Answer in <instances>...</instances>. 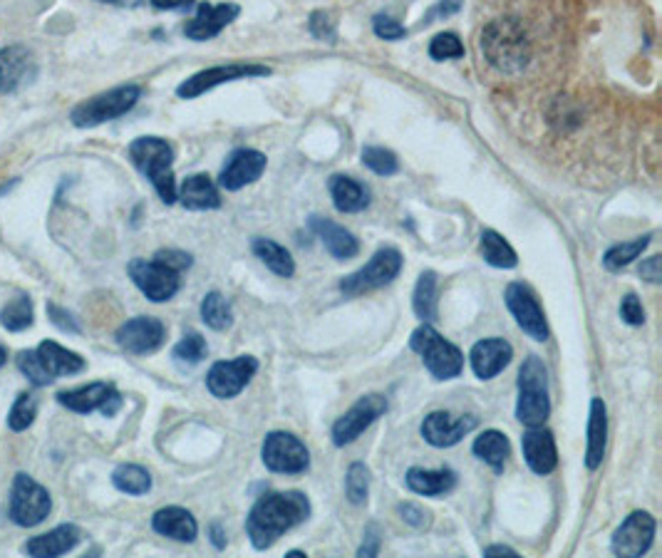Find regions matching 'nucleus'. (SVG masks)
Masks as SVG:
<instances>
[{"mask_svg": "<svg viewBox=\"0 0 662 558\" xmlns=\"http://www.w3.org/2000/svg\"><path fill=\"white\" fill-rule=\"evenodd\" d=\"M176 199H179L186 209L191 211H209L221 207V197L217 184L211 182L209 174H191L186 176L184 184L176 189Z\"/></svg>", "mask_w": 662, "mask_h": 558, "instance_id": "cd10ccee", "label": "nucleus"}, {"mask_svg": "<svg viewBox=\"0 0 662 558\" xmlns=\"http://www.w3.org/2000/svg\"><path fill=\"white\" fill-rule=\"evenodd\" d=\"M484 556H487V558H519V554L514 551V548L503 546V544L487 546V548H484Z\"/></svg>", "mask_w": 662, "mask_h": 558, "instance_id": "4d7b16f0", "label": "nucleus"}, {"mask_svg": "<svg viewBox=\"0 0 662 558\" xmlns=\"http://www.w3.org/2000/svg\"><path fill=\"white\" fill-rule=\"evenodd\" d=\"M387 412V399L382 395H365L333 425V442L338 446L352 444L358 437Z\"/></svg>", "mask_w": 662, "mask_h": 558, "instance_id": "ddd939ff", "label": "nucleus"}, {"mask_svg": "<svg viewBox=\"0 0 662 558\" xmlns=\"http://www.w3.org/2000/svg\"><path fill=\"white\" fill-rule=\"evenodd\" d=\"M650 234H646V236H638V239H632V241H626V244H615L613 248H608L605 251V256H603V266H605V271H623V268L626 266H630L632 260L636 258H640V254L642 251H646L648 246H650Z\"/></svg>", "mask_w": 662, "mask_h": 558, "instance_id": "e433bc0d", "label": "nucleus"}, {"mask_svg": "<svg viewBox=\"0 0 662 558\" xmlns=\"http://www.w3.org/2000/svg\"><path fill=\"white\" fill-rule=\"evenodd\" d=\"M605 442H608V412L603 399L595 397L589 415V444H585V467L595 472L605 457Z\"/></svg>", "mask_w": 662, "mask_h": 558, "instance_id": "c85d7f7f", "label": "nucleus"}, {"mask_svg": "<svg viewBox=\"0 0 662 558\" xmlns=\"http://www.w3.org/2000/svg\"><path fill=\"white\" fill-rule=\"evenodd\" d=\"M413 309L422 323H432L437 318V274L425 271L419 276L413 295Z\"/></svg>", "mask_w": 662, "mask_h": 558, "instance_id": "f704fd0d", "label": "nucleus"}, {"mask_svg": "<svg viewBox=\"0 0 662 558\" xmlns=\"http://www.w3.org/2000/svg\"><path fill=\"white\" fill-rule=\"evenodd\" d=\"M37 74V65L33 53L23 45H11L0 50V92L13 95V92L31 85Z\"/></svg>", "mask_w": 662, "mask_h": 558, "instance_id": "aec40b11", "label": "nucleus"}, {"mask_svg": "<svg viewBox=\"0 0 662 558\" xmlns=\"http://www.w3.org/2000/svg\"><path fill=\"white\" fill-rule=\"evenodd\" d=\"M652 538H655V519H652L648 511H632L618 526V532L613 534V554L638 558L648 554Z\"/></svg>", "mask_w": 662, "mask_h": 558, "instance_id": "dca6fc26", "label": "nucleus"}, {"mask_svg": "<svg viewBox=\"0 0 662 558\" xmlns=\"http://www.w3.org/2000/svg\"><path fill=\"white\" fill-rule=\"evenodd\" d=\"M139 97H142V90H139L137 85H123V88L107 90V92H102V95L80 102V105L70 112V119H72V125L80 129L105 125V123H112V119L127 115V112L137 105Z\"/></svg>", "mask_w": 662, "mask_h": 558, "instance_id": "423d86ee", "label": "nucleus"}, {"mask_svg": "<svg viewBox=\"0 0 662 558\" xmlns=\"http://www.w3.org/2000/svg\"><path fill=\"white\" fill-rule=\"evenodd\" d=\"M35 350H37V358H40V365L45 370V375H48V380H50V385L58 377L78 375V372L85 370V360H82L78 352L62 348L53 340L40 342V348H35Z\"/></svg>", "mask_w": 662, "mask_h": 558, "instance_id": "a878e982", "label": "nucleus"}, {"mask_svg": "<svg viewBox=\"0 0 662 558\" xmlns=\"http://www.w3.org/2000/svg\"><path fill=\"white\" fill-rule=\"evenodd\" d=\"M430 58L442 62L452 58H464V45L454 33H440L430 43Z\"/></svg>", "mask_w": 662, "mask_h": 558, "instance_id": "c03bdc74", "label": "nucleus"}, {"mask_svg": "<svg viewBox=\"0 0 662 558\" xmlns=\"http://www.w3.org/2000/svg\"><path fill=\"white\" fill-rule=\"evenodd\" d=\"M503 301H507V309L511 311V315H514L519 328L524 330L529 338H534L536 342L548 340L546 315L541 311L536 295L529 286L509 283L507 293H503Z\"/></svg>", "mask_w": 662, "mask_h": 558, "instance_id": "4468645a", "label": "nucleus"}, {"mask_svg": "<svg viewBox=\"0 0 662 558\" xmlns=\"http://www.w3.org/2000/svg\"><path fill=\"white\" fill-rule=\"evenodd\" d=\"M375 35L382 37V40H403V37L407 35V27L399 25L395 18L378 15L375 18Z\"/></svg>", "mask_w": 662, "mask_h": 558, "instance_id": "8fccbe9b", "label": "nucleus"}, {"mask_svg": "<svg viewBox=\"0 0 662 558\" xmlns=\"http://www.w3.org/2000/svg\"><path fill=\"white\" fill-rule=\"evenodd\" d=\"M481 50L499 72H521L529 65V43L514 18H499L481 33Z\"/></svg>", "mask_w": 662, "mask_h": 558, "instance_id": "f03ea898", "label": "nucleus"}, {"mask_svg": "<svg viewBox=\"0 0 662 558\" xmlns=\"http://www.w3.org/2000/svg\"><path fill=\"white\" fill-rule=\"evenodd\" d=\"M5 360H8V352H5V348H3V346H0V368L5 365Z\"/></svg>", "mask_w": 662, "mask_h": 558, "instance_id": "680f3d73", "label": "nucleus"}, {"mask_svg": "<svg viewBox=\"0 0 662 558\" xmlns=\"http://www.w3.org/2000/svg\"><path fill=\"white\" fill-rule=\"evenodd\" d=\"M207 356H209V346L199 333H186L172 350V358L179 362L182 368L199 365V362Z\"/></svg>", "mask_w": 662, "mask_h": 558, "instance_id": "ea45409f", "label": "nucleus"}, {"mask_svg": "<svg viewBox=\"0 0 662 558\" xmlns=\"http://www.w3.org/2000/svg\"><path fill=\"white\" fill-rule=\"evenodd\" d=\"M82 542V532L74 524H62L53 532L35 536L25 544L27 556H37V558H55V556H65L70 554L74 546Z\"/></svg>", "mask_w": 662, "mask_h": 558, "instance_id": "393cba45", "label": "nucleus"}, {"mask_svg": "<svg viewBox=\"0 0 662 558\" xmlns=\"http://www.w3.org/2000/svg\"><path fill=\"white\" fill-rule=\"evenodd\" d=\"M409 348H413L419 358H422L425 368L432 372L437 380H454L460 377L464 368V356L454 342L444 340L430 323H422L409 338Z\"/></svg>", "mask_w": 662, "mask_h": 558, "instance_id": "39448f33", "label": "nucleus"}, {"mask_svg": "<svg viewBox=\"0 0 662 558\" xmlns=\"http://www.w3.org/2000/svg\"><path fill=\"white\" fill-rule=\"evenodd\" d=\"M330 197L335 209L340 213H358L362 209H368L370 204L368 186L356 182L352 176H342V174L330 176Z\"/></svg>", "mask_w": 662, "mask_h": 558, "instance_id": "7c9ffc66", "label": "nucleus"}, {"mask_svg": "<svg viewBox=\"0 0 662 558\" xmlns=\"http://www.w3.org/2000/svg\"><path fill=\"white\" fill-rule=\"evenodd\" d=\"M129 278H132L135 286L142 291L149 301L154 303H164L170 298L176 295L179 291V274L172 271V268L162 266L160 260H144V258H135L132 264L127 266Z\"/></svg>", "mask_w": 662, "mask_h": 558, "instance_id": "9b49d317", "label": "nucleus"}, {"mask_svg": "<svg viewBox=\"0 0 662 558\" xmlns=\"http://www.w3.org/2000/svg\"><path fill=\"white\" fill-rule=\"evenodd\" d=\"M266 172V156L256 152V149H236L223 164L219 174V186L227 191H239L244 186L260 179Z\"/></svg>", "mask_w": 662, "mask_h": 558, "instance_id": "6ab92c4d", "label": "nucleus"}, {"mask_svg": "<svg viewBox=\"0 0 662 558\" xmlns=\"http://www.w3.org/2000/svg\"><path fill=\"white\" fill-rule=\"evenodd\" d=\"M397 511H399V516H403L409 526L425 528L427 524H430V514H427V511L422 507L409 504V501H405V504H399Z\"/></svg>", "mask_w": 662, "mask_h": 558, "instance_id": "3c124183", "label": "nucleus"}, {"mask_svg": "<svg viewBox=\"0 0 662 558\" xmlns=\"http://www.w3.org/2000/svg\"><path fill=\"white\" fill-rule=\"evenodd\" d=\"M239 13L241 8L236 3H221V5L201 3L197 15L184 25V35L197 43L211 40V37H217L223 31V27L236 21Z\"/></svg>", "mask_w": 662, "mask_h": 558, "instance_id": "412c9836", "label": "nucleus"}, {"mask_svg": "<svg viewBox=\"0 0 662 558\" xmlns=\"http://www.w3.org/2000/svg\"><path fill=\"white\" fill-rule=\"evenodd\" d=\"M311 33L321 40H335V25L325 13H313L311 15Z\"/></svg>", "mask_w": 662, "mask_h": 558, "instance_id": "864d4df0", "label": "nucleus"}, {"mask_svg": "<svg viewBox=\"0 0 662 558\" xmlns=\"http://www.w3.org/2000/svg\"><path fill=\"white\" fill-rule=\"evenodd\" d=\"M288 556H291V558H301V556H305V554H303V551H291Z\"/></svg>", "mask_w": 662, "mask_h": 558, "instance_id": "e2e57ef3", "label": "nucleus"}, {"mask_svg": "<svg viewBox=\"0 0 662 558\" xmlns=\"http://www.w3.org/2000/svg\"><path fill=\"white\" fill-rule=\"evenodd\" d=\"M53 511V499L50 491L37 484L31 474H15L13 487H11V514L13 524L23 528H33L50 516Z\"/></svg>", "mask_w": 662, "mask_h": 558, "instance_id": "0eeeda50", "label": "nucleus"}, {"mask_svg": "<svg viewBox=\"0 0 662 558\" xmlns=\"http://www.w3.org/2000/svg\"><path fill=\"white\" fill-rule=\"evenodd\" d=\"M35 415H37V399L31 393H21L13 403L11 412H8V427H11L13 432H25L27 427L35 422Z\"/></svg>", "mask_w": 662, "mask_h": 558, "instance_id": "79ce46f5", "label": "nucleus"}, {"mask_svg": "<svg viewBox=\"0 0 662 558\" xmlns=\"http://www.w3.org/2000/svg\"><path fill=\"white\" fill-rule=\"evenodd\" d=\"M472 450L481 462H487L493 472H501L511 454V444L507 440V434H501L499 430H487L477 437V442H474Z\"/></svg>", "mask_w": 662, "mask_h": 558, "instance_id": "473e14b6", "label": "nucleus"}, {"mask_svg": "<svg viewBox=\"0 0 662 558\" xmlns=\"http://www.w3.org/2000/svg\"><path fill=\"white\" fill-rule=\"evenodd\" d=\"M100 3H109V5H123V8H137L147 3V0H100Z\"/></svg>", "mask_w": 662, "mask_h": 558, "instance_id": "052dcab7", "label": "nucleus"}, {"mask_svg": "<svg viewBox=\"0 0 662 558\" xmlns=\"http://www.w3.org/2000/svg\"><path fill=\"white\" fill-rule=\"evenodd\" d=\"M129 160L142 172L160 194L164 204L176 201V182H174V152L172 147L160 137H139L129 144Z\"/></svg>", "mask_w": 662, "mask_h": 558, "instance_id": "7ed1b4c3", "label": "nucleus"}, {"mask_svg": "<svg viewBox=\"0 0 662 558\" xmlns=\"http://www.w3.org/2000/svg\"><path fill=\"white\" fill-rule=\"evenodd\" d=\"M403 271V254L397 248H380L360 271L350 274L340 281V291L348 298H358L362 293L378 291V288L393 283Z\"/></svg>", "mask_w": 662, "mask_h": 558, "instance_id": "6e6552de", "label": "nucleus"}, {"mask_svg": "<svg viewBox=\"0 0 662 558\" xmlns=\"http://www.w3.org/2000/svg\"><path fill=\"white\" fill-rule=\"evenodd\" d=\"M201 321L207 323L211 330H229L233 323L231 303L217 291L207 293L201 301Z\"/></svg>", "mask_w": 662, "mask_h": 558, "instance_id": "58836bf2", "label": "nucleus"}, {"mask_svg": "<svg viewBox=\"0 0 662 558\" xmlns=\"http://www.w3.org/2000/svg\"><path fill=\"white\" fill-rule=\"evenodd\" d=\"M548 415H551V399H548L546 368L536 356H531L519 370L516 420L526 427H541Z\"/></svg>", "mask_w": 662, "mask_h": 558, "instance_id": "20e7f679", "label": "nucleus"}, {"mask_svg": "<svg viewBox=\"0 0 662 558\" xmlns=\"http://www.w3.org/2000/svg\"><path fill=\"white\" fill-rule=\"evenodd\" d=\"M462 3L464 0H440L430 13H427L425 23H434V18H450L454 13L462 11Z\"/></svg>", "mask_w": 662, "mask_h": 558, "instance_id": "5fc2aeb1", "label": "nucleus"}, {"mask_svg": "<svg viewBox=\"0 0 662 558\" xmlns=\"http://www.w3.org/2000/svg\"><path fill=\"white\" fill-rule=\"evenodd\" d=\"M152 528L160 536L174 538V542L191 544L199 534L197 519L191 516V511L182 507H164L152 516Z\"/></svg>", "mask_w": 662, "mask_h": 558, "instance_id": "b1692460", "label": "nucleus"}, {"mask_svg": "<svg viewBox=\"0 0 662 558\" xmlns=\"http://www.w3.org/2000/svg\"><path fill=\"white\" fill-rule=\"evenodd\" d=\"M258 360L254 356H239L233 360L213 362L209 375H207V387L213 397L219 399H231L244 390L251 377L256 375Z\"/></svg>", "mask_w": 662, "mask_h": 558, "instance_id": "f8f14e48", "label": "nucleus"}, {"mask_svg": "<svg viewBox=\"0 0 662 558\" xmlns=\"http://www.w3.org/2000/svg\"><path fill=\"white\" fill-rule=\"evenodd\" d=\"M154 260H160L162 266L172 268V271L182 274L186 271V268L191 266V256L186 254V251H176V248H164V251H156L154 254Z\"/></svg>", "mask_w": 662, "mask_h": 558, "instance_id": "49530a36", "label": "nucleus"}, {"mask_svg": "<svg viewBox=\"0 0 662 558\" xmlns=\"http://www.w3.org/2000/svg\"><path fill=\"white\" fill-rule=\"evenodd\" d=\"M166 340V328L160 318L152 315H139V318L127 321L117 330L119 348L132 352V356H149V352L160 350Z\"/></svg>", "mask_w": 662, "mask_h": 558, "instance_id": "a211bd4d", "label": "nucleus"}, {"mask_svg": "<svg viewBox=\"0 0 662 558\" xmlns=\"http://www.w3.org/2000/svg\"><path fill=\"white\" fill-rule=\"evenodd\" d=\"M266 469L276 474H303L311 467V454L305 444L291 432H270L260 446Z\"/></svg>", "mask_w": 662, "mask_h": 558, "instance_id": "9d476101", "label": "nucleus"}, {"mask_svg": "<svg viewBox=\"0 0 662 558\" xmlns=\"http://www.w3.org/2000/svg\"><path fill=\"white\" fill-rule=\"evenodd\" d=\"M407 489L419 497H444L456 487V474L452 469H422L413 467L407 472Z\"/></svg>", "mask_w": 662, "mask_h": 558, "instance_id": "c756f323", "label": "nucleus"}, {"mask_svg": "<svg viewBox=\"0 0 662 558\" xmlns=\"http://www.w3.org/2000/svg\"><path fill=\"white\" fill-rule=\"evenodd\" d=\"M18 370H21L23 375L37 387L50 385V380H48V375H45V370L40 365V358H37V350H23L21 356H18Z\"/></svg>", "mask_w": 662, "mask_h": 558, "instance_id": "a18cd8bd", "label": "nucleus"}, {"mask_svg": "<svg viewBox=\"0 0 662 558\" xmlns=\"http://www.w3.org/2000/svg\"><path fill=\"white\" fill-rule=\"evenodd\" d=\"M362 164H365L370 172H375L380 176H393L399 170L397 156L385 147H365V149H362Z\"/></svg>", "mask_w": 662, "mask_h": 558, "instance_id": "37998d69", "label": "nucleus"}, {"mask_svg": "<svg viewBox=\"0 0 662 558\" xmlns=\"http://www.w3.org/2000/svg\"><path fill=\"white\" fill-rule=\"evenodd\" d=\"M620 318L628 325H642L646 323V311H642V303L636 293L623 295L620 301Z\"/></svg>", "mask_w": 662, "mask_h": 558, "instance_id": "de8ad7c7", "label": "nucleus"}, {"mask_svg": "<svg viewBox=\"0 0 662 558\" xmlns=\"http://www.w3.org/2000/svg\"><path fill=\"white\" fill-rule=\"evenodd\" d=\"M660 266H662V258H660V256H650V258L642 260V266H640V276L646 278L648 283H660V281H662V271H660Z\"/></svg>", "mask_w": 662, "mask_h": 558, "instance_id": "6e6d98bb", "label": "nucleus"}, {"mask_svg": "<svg viewBox=\"0 0 662 558\" xmlns=\"http://www.w3.org/2000/svg\"><path fill=\"white\" fill-rule=\"evenodd\" d=\"M264 74H270V68H266V65H254V62L217 65V68L201 70L197 74H191L189 80H184L182 85L176 88V95H179L182 100H194L213 88L227 85V82L246 80V78H264Z\"/></svg>", "mask_w": 662, "mask_h": 558, "instance_id": "1a4fd4ad", "label": "nucleus"}, {"mask_svg": "<svg viewBox=\"0 0 662 558\" xmlns=\"http://www.w3.org/2000/svg\"><path fill=\"white\" fill-rule=\"evenodd\" d=\"M307 516H311V501L303 491H270L248 511L246 534L256 551H266Z\"/></svg>", "mask_w": 662, "mask_h": 558, "instance_id": "f257e3e1", "label": "nucleus"}, {"mask_svg": "<svg viewBox=\"0 0 662 558\" xmlns=\"http://www.w3.org/2000/svg\"><path fill=\"white\" fill-rule=\"evenodd\" d=\"M345 495L350 504H365L370 495V469L362 462L350 464L348 477H345Z\"/></svg>", "mask_w": 662, "mask_h": 558, "instance_id": "a19ab883", "label": "nucleus"}, {"mask_svg": "<svg viewBox=\"0 0 662 558\" xmlns=\"http://www.w3.org/2000/svg\"><path fill=\"white\" fill-rule=\"evenodd\" d=\"M479 251H481L484 260H487V264L493 268H514L519 264L516 251L509 246V241L491 229L481 231Z\"/></svg>", "mask_w": 662, "mask_h": 558, "instance_id": "72a5a7b5", "label": "nucleus"}, {"mask_svg": "<svg viewBox=\"0 0 662 558\" xmlns=\"http://www.w3.org/2000/svg\"><path fill=\"white\" fill-rule=\"evenodd\" d=\"M307 226H311L313 234L323 241L325 251H328L333 258L345 260V258L358 256L360 244L348 229H342V226H338V223L321 219V217H313L311 221H307Z\"/></svg>", "mask_w": 662, "mask_h": 558, "instance_id": "bb28decb", "label": "nucleus"}, {"mask_svg": "<svg viewBox=\"0 0 662 558\" xmlns=\"http://www.w3.org/2000/svg\"><path fill=\"white\" fill-rule=\"evenodd\" d=\"M48 315H50V321H53L55 328H60L62 333H72V335L82 333V325L78 323V318H74V315L70 311L58 309V305H55V303H48Z\"/></svg>", "mask_w": 662, "mask_h": 558, "instance_id": "09e8293b", "label": "nucleus"}, {"mask_svg": "<svg viewBox=\"0 0 662 558\" xmlns=\"http://www.w3.org/2000/svg\"><path fill=\"white\" fill-rule=\"evenodd\" d=\"M209 534H211V544L219 548H227V534H223V528H221V524H211L209 526Z\"/></svg>", "mask_w": 662, "mask_h": 558, "instance_id": "bf43d9fd", "label": "nucleus"}, {"mask_svg": "<svg viewBox=\"0 0 662 558\" xmlns=\"http://www.w3.org/2000/svg\"><path fill=\"white\" fill-rule=\"evenodd\" d=\"M152 5L160 11H184V8L194 5V0H152Z\"/></svg>", "mask_w": 662, "mask_h": 558, "instance_id": "13d9d810", "label": "nucleus"}, {"mask_svg": "<svg viewBox=\"0 0 662 558\" xmlns=\"http://www.w3.org/2000/svg\"><path fill=\"white\" fill-rule=\"evenodd\" d=\"M521 450H524V460L531 467V472L538 477L551 474L558 464V452H556V440L554 434L541 427H529V432L521 437Z\"/></svg>", "mask_w": 662, "mask_h": 558, "instance_id": "4be33fe9", "label": "nucleus"}, {"mask_svg": "<svg viewBox=\"0 0 662 558\" xmlns=\"http://www.w3.org/2000/svg\"><path fill=\"white\" fill-rule=\"evenodd\" d=\"M58 403L80 415L100 409L105 417H112L119 407H123V395H119L109 383H92L80 390H65V393L58 395Z\"/></svg>", "mask_w": 662, "mask_h": 558, "instance_id": "2eb2a0df", "label": "nucleus"}, {"mask_svg": "<svg viewBox=\"0 0 662 558\" xmlns=\"http://www.w3.org/2000/svg\"><path fill=\"white\" fill-rule=\"evenodd\" d=\"M112 484H115L119 491H125V495L142 497L152 489V474L144 467H137V464H123V467L112 472Z\"/></svg>", "mask_w": 662, "mask_h": 558, "instance_id": "c9c22d12", "label": "nucleus"}, {"mask_svg": "<svg viewBox=\"0 0 662 558\" xmlns=\"http://www.w3.org/2000/svg\"><path fill=\"white\" fill-rule=\"evenodd\" d=\"M479 420L474 415H450V412H432L425 417L422 432L425 442H430L432 446H440V450H446V446L460 444L466 434L477 430Z\"/></svg>", "mask_w": 662, "mask_h": 558, "instance_id": "f3484780", "label": "nucleus"}, {"mask_svg": "<svg viewBox=\"0 0 662 558\" xmlns=\"http://www.w3.org/2000/svg\"><path fill=\"white\" fill-rule=\"evenodd\" d=\"M254 254L256 258L264 264L268 271H274L276 276L281 278H291L295 274V260L291 256V251L286 246L276 244V241L270 239H254Z\"/></svg>", "mask_w": 662, "mask_h": 558, "instance_id": "2f4dec72", "label": "nucleus"}, {"mask_svg": "<svg viewBox=\"0 0 662 558\" xmlns=\"http://www.w3.org/2000/svg\"><path fill=\"white\" fill-rule=\"evenodd\" d=\"M382 546V532L378 524H370L365 528V538H362V546L358 548V556H378Z\"/></svg>", "mask_w": 662, "mask_h": 558, "instance_id": "603ef678", "label": "nucleus"}, {"mask_svg": "<svg viewBox=\"0 0 662 558\" xmlns=\"http://www.w3.org/2000/svg\"><path fill=\"white\" fill-rule=\"evenodd\" d=\"M511 358H514V348H511L503 338H487L474 342V348L469 352L472 370L479 380L497 377L499 372L509 365Z\"/></svg>", "mask_w": 662, "mask_h": 558, "instance_id": "5701e85b", "label": "nucleus"}, {"mask_svg": "<svg viewBox=\"0 0 662 558\" xmlns=\"http://www.w3.org/2000/svg\"><path fill=\"white\" fill-rule=\"evenodd\" d=\"M0 323H3L5 330L11 333H23L33 325V303L25 293L11 298L5 303V309L0 311Z\"/></svg>", "mask_w": 662, "mask_h": 558, "instance_id": "4c0bfd02", "label": "nucleus"}]
</instances>
